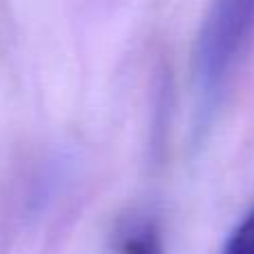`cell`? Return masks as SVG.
Wrapping results in <instances>:
<instances>
[{
	"label": "cell",
	"instance_id": "obj_1",
	"mask_svg": "<svg viewBox=\"0 0 254 254\" xmlns=\"http://www.w3.org/2000/svg\"><path fill=\"white\" fill-rule=\"evenodd\" d=\"M254 29V0H214L194 47V87L205 114Z\"/></svg>",
	"mask_w": 254,
	"mask_h": 254
},
{
	"label": "cell",
	"instance_id": "obj_2",
	"mask_svg": "<svg viewBox=\"0 0 254 254\" xmlns=\"http://www.w3.org/2000/svg\"><path fill=\"white\" fill-rule=\"evenodd\" d=\"M116 254H165L161 234L149 221L131 223L116 234Z\"/></svg>",
	"mask_w": 254,
	"mask_h": 254
},
{
	"label": "cell",
	"instance_id": "obj_3",
	"mask_svg": "<svg viewBox=\"0 0 254 254\" xmlns=\"http://www.w3.org/2000/svg\"><path fill=\"white\" fill-rule=\"evenodd\" d=\"M221 254H254V210L232 230Z\"/></svg>",
	"mask_w": 254,
	"mask_h": 254
}]
</instances>
